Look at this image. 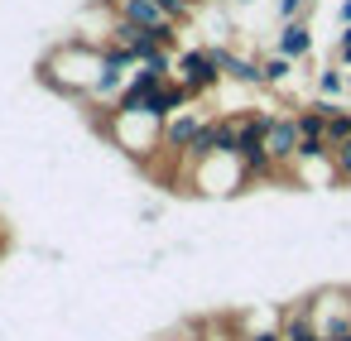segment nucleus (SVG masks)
<instances>
[{
  "instance_id": "nucleus-13",
  "label": "nucleus",
  "mask_w": 351,
  "mask_h": 341,
  "mask_svg": "<svg viewBox=\"0 0 351 341\" xmlns=\"http://www.w3.org/2000/svg\"><path fill=\"white\" fill-rule=\"evenodd\" d=\"M241 341H284L279 327H260V331H241Z\"/></svg>"
},
{
  "instance_id": "nucleus-10",
  "label": "nucleus",
  "mask_w": 351,
  "mask_h": 341,
  "mask_svg": "<svg viewBox=\"0 0 351 341\" xmlns=\"http://www.w3.org/2000/svg\"><path fill=\"white\" fill-rule=\"evenodd\" d=\"M154 5L173 20V25H183V20H193V0H154Z\"/></svg>"
},
{
  "instance_id": "nucleus-4",
  "label": "nucleus",
  "mask_w": 351,
  "mask_h": 341,
  "mask_svg": "<svg viewBox=\"0 0 351 341\" xmlns=\"http://www.w3.org/2000/svg\"><path fill=\"white\" fill-rule=\"evenodd\" d=\"M274 53H284L289 63L313 58V25H308V20H289V25L279 29V39H274Z\"/></svg>"
},
{
  "instance_id": "nucleus-3",
  "label": "nucleus",
  "mask_w": 351,
  "mask_h": 341,
  "mask_svg": "<svg viewBox=\"0 0 351 341\" xmlns=\"http://www.w3.org/2000/svg\"><path fill=\"white\" fill-rule=\"evenodd\" d=\"M207 53H212L221 82H231V87H260L265 92V77H260V63L255 58H245V53H236L226 44H207Z\"/></svg>"
},
{
  "instance_id": "nucleus-1",
  "label": "nucleus",
  "mask_w": 351,
  "mask_h": 341,
  "mask_svg": "<svg viewBox=\"0 0 351 341\" xmlns=\"http://www.w3.org/2000/svg\"><path fill=\"white\" fill-rule=\"evenodd\" d=\"M173 82L188 92V101H197V97L221 87V73H217L207 49H183V53H173Z\"/></svg>"
},
{
  "instance_id": "nucleus-15",
  "label": "nucleus",
  "mask_w": 351,
  "mask_h": 341,
  "mask_svg": "<svg viewBox=\"0 0 351 341\" xmlns=\"http://www.w3.org/2000/svg\"><path fill=\"white\" fill-rule=\"evenodd\" d=\"M226 5H231V10H250V5H255V0H226Z\"/></svg>"
},
{
  "instance_id": "nucleus-14",
  "label": "nucleus",
  "mask_w": 351,
  "mask_h": 341,
  "mask_svg": "<svg viewBox=\"0 0 351 341\" xmlns=\"http://www.w3.org/2000/svg\"><path fill=\"white\" fill-rule=\"evenodd\" d=\"M351 25V0H337V29Z\"/></svg>"
},
{
  "instance_id": "nucleus-7",
  "label": "nucleus",
  "mask_w": 351,
  "mask_h": 341,
  "mask_svg": "<svg viewBox=\"0 0 351 341\" xmlns=\"http://www.w3.org/2000/svg\"><path fill=\"white\" fill-rule=\"evenodd\" d=\"M313 87H317L322 101H341V97H346V73H341L337 63H327V68L313 73Z\"/></svg>"
},
{
  "instance_id": "nucleus-8",
  "label": "nucleus",
  "mask_w": 351,
  "mask_h": 341,
  "mask_svg": "<svg viewBox=\"0 0 351 341\" xmlns=\"http://www.w3.org/2000/svg\"><path fill=\"white\" fill-rule=\"evenodd\" d=\"M293 68H298V63H289L284 53H269V58L260 63V77H265V92H274V87H284V82L293 77Z\"/></svg>"
},
{
  "instance_id": "nucleus-2",
  "label": "nucleus",
  "mask_w": 351,
  "mask_h": 341,
  "mask_svg": "<svg viewBox=\"0 0 351 341\" xmlns=\"http://www.w3.org/2000/svg\"><path fill=\"white\" fill-rule=\"evenodd\" d=\"M298 144H303V130H298V116H269V130H265V154L274 168H289L298 159Z\"/></svg>"
},
{
  "instance_id": "nucleus-9",
  "label": "nucleus",
  "mask_w": 351,
  "mask_h": 341,
  "mask_svg": "<svg viewBox=\"0 0 351 341\" xmlns=\"http://www.w3.org/2000/svg\"><path fill=\"white\" fill-rule=\"evenodd\" d=\"M327 154H332V168H337V188H351V140L332 144Z\"/></svg>"
},
{
  "instance_id": "nucleus-11",
  "label": "nucleus",
  "mask_w": 351,
  "mask_h": 341,
  "mask_svg": "<svg viewBox=\"0 0 351 341\" xmlns=\"http://www.w3.org/2000/svg\"><path fill=\"white\" fill-rule=\"evenodd\" d=\"M332 58H337V68H351V25H346V29H337V44H332Z\"/></svg>"
},
{
  "instance_id": "nucleus-12",
  "label": "nucleus",
  "mask_w": 351,
  "mask_h": 341,
  "mask_svg": "<svg viewBox=\"0 0 351 341\" xmlns=\"http://www.w3.org/2000/svg\"><path fill=\"white\" fill-rule=\"evenodd\" d=\"M313 5V0H274V10H279V20L289 25V20H303V10Z\"/></svg>"
},
{
  "instance_id": "nucleus-6",
  "label": "nucleus",
  "mask_w": 351,
  "mask_h": 341,
  "mask_svg": "<svg viewBox=\"0 0 351 341\" xmlns=\"http://www.w3.org/2000/svg\"><path fill=\"white\" fill-rule=\"evenodd\" d=\"M183 106H188V92H183V87H178L173 77H169V82H159V87L149 92V101H145V111H149V116H154L159 125H164L169 116H178Z\"/></svg>"
},
{
  "instance_id": "nucleus-5",
  "label": "nucleus",
  "mask_w": 351,
  "mask_h": 341,
  "mask_svg": "<svg viewBox=\"0 0 351 341\" xmlns=\"http://www.w3.org/2000/svg\"><path fill=\"white\" fill-rule=\"evenodd\" d=\"M207 121H212V116H197V111L188 116V111H178V116H169V121H164L159 144H164V149H188V144L202 135V125H207Z\"/></svg>"
}]
</instances>
